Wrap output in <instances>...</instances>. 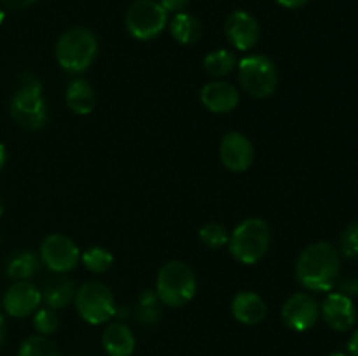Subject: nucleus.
<instances>
[{
  "label": "nucleus",
  "instance_id": "obj_10",
  "mask_svg": "<svg viewBox=\"0 0 358 356\" xmlns=\"http://www.w3.org/2000/svg\"><path fill=\"white\" fill-rule=\"evenodd\" d=\"M320 316V306L317 299L306 292L290 295L282 306V320L290 330L306 332L315 327Z\"/></svg>",
  "mask_w": 358,
  "mask_h": 356
},
{
  "label": "nucleus",
  "instance_id": "obj_14",
  "mask_svg": "<svg viewBox=\"0 0 358 356\" xmlns=\"http://www.w3.org/2000/svg\"><path fill=\"white\" fill-rule=\"evenodd\" d=\"M42 302L41 290L30 281H16L3 295V307L13 318L34 314Z\"/></svg>",
  "mask_w": 358,
  "mask_h": 356
},
{
  "label": "nucleus",
  "instance_id": "obj_20",
  "mask_svg": "<svg viewBox=\"0 0 358 356\" xmlns=\"http://www.w3.org/2000/svg\"><path fill=\"white\" fill-rule=\"evenodd\" d=\"M42 293V300L45 302V306L49 309H63V307L70 306V302L76 297V288H73L72 281L65 278H56L52 281H49L44 286V292Z\"/></svg>",
  "mask_w": 358,
  "mask_h": 356
},
{
  "label": "nucleus",
  "instance_id": "obj_5",
  "mask_svg": "<svg viewBox=\"0 0 358 356\" xmlns=\"http://www.w3.org/2000/svg\"><path fill=\"white\" fill-rule=\"evenodd\" d=\"M238 80L245 93L264 100L271 96L278 86V70L266 54H248L238 63Z\"/></svg>",
  "mask_w": 358,
  "mask_h": 356
},
{
  "label": "nucleus",
  "instance_id": "obj_32",
  "mask_svg": "<svg viewBox=\"0 0 358 356\" xmlns=\"http://www.w3.org/2000/svg\"><path fill=\"white\" fill-rule=\"evenodd\" d=\"M348 356H358V328L348 341Z\"/></svg>",
  "mask_w": 358,
  "mask_h": 356
},
{
  "label": "nucleus",
  "instance_id": "obj_17",
  "mask_svg": "<svg viewBox=\"0 0 358 356\" xmlns=\"http://www.w3.org/2000/svg\"><path fill=\"white\" fill-rule=\"evenodd\" d=\"M101 346L108 356H131L136 348V339L128 325L112 323L101 335Z\"/></svg>",
  "mask_w": 358,
  "mask_h": 356
},
{
  "label": "nucleus",
  "instance_id": "obj_24",
  "mask_svg": "<svg viewBox=\"0 0 358 356\" xmlns=\"http://www.w3.org/2000/svg\"><path fill=\"white\" fill-rule=\"evenodd\" d=\"M17 356H58L56 346L44 335H31L20 346Z\"/></svg>",
  "mask_w": 358,
  "mask_h": 356
},
{
  "label": "nucleus",
  "instance_id": "obj_19",
  "mask_svg": "<svg viewBox=\"0 0 358 356\" xmlns=\"http://www.w3.org/2000/svg\"><path fill=\"white\" fill-rule=\"evenodd\" d=\"M171 37L178 42V44H194L201 38L203 35V24L196 16L189 13H177L171 17L170 23Z\"/></svg>",
  "mask_w": 358,
  "mask_h": 356
},
{
  "label": "nucleus",
  "instance_id": "obj_4",
  "mask_svg": "<svg viewBox=\"0 0 358 356\" xmlns=\"http://www.w3.org/2000/svg\"><path fill=\"white\" fill-rule=\"evenodd\" d=\"M194 271L182 260H170L159 269L156 278V295L168 307H182L196 295Z\"/></svg>",
  "mask_w": 358,
  "mask_h": 356
},
{
  "label": "nucleus",
  "instance_id": "obj_23",
  "mask_svg": "<svg viewBox=\"0 0 358 356\" xmlns=\"http://www.w3.org/2000/svg\"><path fill=\"white\" fill-rule=\"evenodd\" d=\"M112 260H114V257L103 246H90L80 255V262H83L84 267L90 272H96V274L107 271L112 265Z\"/></svg>",
  "mask_w": 358,
  "mask_h": 356
},
{
  "label": "nucleus",
  "instance_id": "obj_16",
  "mask_svg": "<svg viewBox=\"0 0 358 356\" xmlns=\"http://www.w3.org/2000/svg\"><path fill=\"white\" fill-rule=\"evenodd\" d=\"M231 313L234 320L243 325H259L266 320L268 306L264 299L255 292H240L231 302Z\"/></svg>",
  "mask_w": 358,
  "mask_h": 356
},
{
  "label": "nucleus",
  "instance_id": "obj_30",
  "mask_svg": "<svg viewBox=\"0 0 358 356\" xmlns=\"http://www.w3.org/2000/svg\"><path fill=\"white\" fill-rule=\"evenodd\" d=\"M37 0H2V3L6 7H9V9L13 10H21V9H27V7H30L31 3H35Z\"/></svg>",
  "mask_w": 358,
  "mask_h": 356
},
{
  "label": "nucleus",
  "instance_id": "obj_36",
  "mask_svg": "<svg viewBox=\"0 0 358 356\" xmlns=\"http://www.w3.org/2000/svg\"><path fill=\"white\" fill-rule=\"evenodd\" d=\"M329 356H348V355H345V353H332V355Z\"/></svg>",
  "mask_w": 358,
  "mask_h": 356
},
{
  "label": "nucleus",
  "instance_id": "obj_15",
  "mask_svg": "<svg viewBox=\"0 0 358 356\" xmlns=\"http://www.w3.org/2000/svg\"><path fill=\"white\" fill-rule=\"evenodd\" d=\"M199 101L206 110L213 112V114H229L240 103V93L231 82L213 80L201 87Z\"/></svg>",
  "mask_w": 358,
  "mask_h": 356
},
{
  "label": "nucleus",
  "instance_id": "obj_13",
  "mask_svg": "<svg viewBox=\"0 0 358 356\" xmlns=\"http://www.w3.org/2000/svg\"><path fill=\"white\" fill-rule=\"evenodd\" d=\"M320 314L325 323L336 332H346L353 328L357 321V307L352 297L343 292L329 293L320 307Z\"/></svg>",
  "mask_w": 358,
  "mask_h": 356
},
{
  "label": "nucleus",
  "instance_id": "obj_3",
  "mask_svg": "<svg viewBox=\"0 0 358 356\" xmlns=\"http://www.w3.org/2000/svg\"><path fill=\"white\" fill-rule=\"evenodd\" d=\"M55 52L63 70L70 73H83L93 65L96 58L98 38L87 28H70L58 38Z\"/></svg>",
  "mask_w": 358,
  "mask_h": 356
},
{
  "label": "nucleus",
  "instance_id": "obj_35",
  "mask_svg": "<svg viewBox=\"0 0 358 356\" xmlns=\"http://www.w3.org/2000/svg\"><path fill=\"white\" fill-rule=\"evenodd\" d=\"M3 17H6V13H3V9H2V7H0V24H2Z\"/></svg>",
  "mask_w": 358,
  "mask_h": 356
},
{
  "label": "nucleus",
  "instance_id": "obj_33",
  "mask_svg": "<svg viewBox=\"0 0 358 356\" xmlns=\"http://www.w3.org/2000/svg\"><path fill=\"white\" fill-rule=\"evenodd\" d=\"M3 339H6V321H3L2 314H0V348L3 344Z\"/></svg>",
  "mask_w": 358,
  "mask_h": 356
},
{
  "label": "nucleus",
  "instance_id": "obj_37",
  "mask_svg": "<svg viewBox=\"0 0 358 356\" xmlns=\"http://www.w3.org/2000/svg\"><path fill=\"white\" fill-rule=\"evenodd\" d=\"M0 215H2V201H0Z\"/></svg>",
  "mask_w": 358,
  "mask_h": 356
},
{
  "label": "nucleus",
  "instance_id": "obj_12",
  "mask_svg": "<svg viewBox=\"0 0 358 356\" xmlns=\"http://www.w3.org/2000/svg\"><path fill=\"white\" fill-rule=\"evenodd\" d=\"M220 161L233 173H243L254 163V145L240 131H229L220 140Z\"/></svg>",
  "mask_w": 358,
  "mask_h": 356
},
{
  "label": "nucleus",
  "instance_id": "obj_9",
  "mask_svg": "<svg viewBox=\"0 0 358 356\" xmlns=\"http://www.w3.org/2000/svg\"><path fill=\"white\" fill-rule=\"evenodd\" d=\"M41 260L49 271L62 274L79 264L80 250L65 234H49L41 244Z\"/></svg>",
  "mask_w": 358,
  "mask_h": 356
},
{
  "label": "nucleus",
  "instance_id": "obj_31",
  "mask_svg": "<svg viewBox=\"0 0 358 356\" xmlns=\"http://www.w3.org/2000/svg\"><path fill=\"white\" fill-rule=\"evenodd\" d=\"M276 2L282 7H285V9H299V7L306 6L310 0H276Z\"/></svg>",
  "mask_w": 358,
  "mask_h": 356
},
{
  "label": "nucleus",
  "instance_id": "obj_11",
  "mask_svg": "<svg viewBox=\"0 0 358 356\" xmlns=\"http://www.w3.org/2000/svg\"><path fill=\"white\" fill-rule=\"evenodd\" d=\"M227 40L238 51H250L261 37V24L248 10L238 9L226 17L224 23Z\"/></svg>",
  "mask_w": 358,
  "mask_h": 356
},
{
  "label": "nucleus",
  "instance_id": "obj_7",
  "mask_svg": "<svg viewBox=\"0 0 358 356\" xmlns=\"http://www.w3.org/2000/svg\"><path fill=\"white\" fill-rule=\"evenodd\" d=\"M10 117L28 131H37L48 121V103L38 80L24 82L10 100Z\"/></svg>",
  "mask_w": 358,
  "mask_h": 356
},
{
  "label": "nucleus",
  "instance_id": "obj_2",
  "mask_svg": "<svg viewBox=\"0 0 358 356\" xmlns=\"http://www.w3.org/2000/svg\"><path fill=\"white\" fill-rule=\"evenodd\" d=\"M269 244H271L269 225L266 223V220L252 216L234 227L233 232L229 234L227 246H229L231 255L240 264L254 265L268 253Z\"/></svg>",
  "mask_w": 358,
  "mask_h": 356
},
{
  "label": "nucleus",
  "instance_id": "obj_26",
  "mask_svg": "<svg viewBox=\"0 0 358 356\" xmlns=\"http://www.w3.org/2000/svg\"><path fill=\"white\" fill-rule=\"evenodd\" d=\"M59 327V318L55 313V309H49V307H42L34 313V328L38 335H49L55 334Z\"/></svg>",
  "mask_w": 358,
  "mask_h": 356
},
{
  "label": "nucleus",
  "instance_id": "obj_21",
  "mask_svg": "<svg viewBox=\"0 0 358 356\" xmlns=\"http://www.w3.org/2000/svg\"><path fill=\"white\" fill-rule=\"evenodd\" d=\"M37 269L38 258L35 257L34 251L20 250L9 258L6 272L10 279H16V281H28L30 278H34Z\"/></svg>",
  "mask_w": 358,
  "mask_h": 356
},
{
  "label": "nucleus",
  "instance_id": "obj_1",
  "mask_svg": "<svg viewBox=\"0 0 358 356\" xmlns=\"http://www.w3.org/2000/svg\"><path fill=\"white\" fill-rule=\"evenodd\" d=\"M339 253L331 243H311L299 253L296 262V278L306 290L329 292L339 278Z\"/></svg>",
  "mask_w": 358,
  "mask_h": 356
},
{
  "label": "nucleus",
  "instance_id": "obj_6",
  "mask_svg": "<svg viewBox=\"0 0 358 356\" xmlns=\"http://www.w3.org/2000/svg\"><path fill=\"white\" fill-rule=\"evenodd\" d=\"M76 309L79 316L90 325H103L115 316L114 295L101 281H86L76 290Z\"/></svg>",
  "mask_w": 358,
  "mask_h": 356
},
{
  "label": "nucleus",
  "instance_id": "obj_25",
  "mask_svg": "<svg viewBox=\"0 0 358 356\" xmlns=\"http://www.w3.org/2000/svg\"><path fill=\"white\" fill-rule=\"evenodd\" d=\"M199 239L205 246L217 250V248H222L229 243V232L220 223L210 222L199 229Z\"/></svg>",
  "mask_w": 358,
  "mask_h": 356
},
{
  "label": "nucleus",
  "instance_id": "obj_34",
  "mask_svg": "<svg viewBox=\"0 0 358 356\" xmlns=\"http://www.w3.org/2000/svg\"><path fill=\"white\" fill-rule=\"evenodd\" d=\"M6 161H7V150H6V147H3V143H0V170L3 168Z\"/></svg>",
  "mask_w": 358,
  "mask_h": 356
},
{
  "label": "nucleus",
  "instance_id": "obj_18",
  "mask_svg": "<svg viewBox=\"0 0 358 356\" xmlns=\"http://www.w3.org/2000/svg\"><path fill=\"white\" fill-rule=\"evenodd\" d=\"M66 107L77 115H87L96 105V93L93 86L84 79H72L65 91Z\"/></svg>",
  "mask_w": 358,
  "mask_h": 356
},
{
  "label": "nucleus",
  "instance_id": "obj_27",
  "mask_svg": "<svg viewBox=\"0 0 358 356\" xmlns=\"http://www.w3.org/2000/svg\"><path fill=\"white\" fill-rule=\"evenodd\" d=\"M341 253L346 258L358 260V222L350 223L341 234Z\"/></svg>",
  "mask_w": 358,
  "mask_h": 356
},
{
  "label": "nucleus",
  "instance_id": "obj_22",
  "mask_svg": "<svg viewBox=\"0 0 358 356\" xmlns=\"http://www.w3.org/2000/svg\"><path fill=\"white\" fill-rule=\"evenodd\" d=\"M234 66H236V58L227 49H215V51L206 54L205 59H203V68H205V72L210 77H215V79L229 75L234 70Z\"/></svg>",
  "mask_w": 358,
  "mask_h": 356
},
{
  "label": "nucleus",
  "instance_id": "obj_29",
  "mask_svg": "<svg viewBox=\"0 0 358 356\" xmlns=\"http://www.w3.org/2000/svg\"><path fill=\"white\" fill-rule=\"evenodd\" d=\"M191 0H159V3L163 6V9L166 13H184L185 7L189 6Z\"/></svg>",
  "mask_w": 358,
  "mask_h": 356
},
{
  "label": "nucleus",
  "instance_id": "obj_28",
  "mask_svg": "<svg viewBox=\"0 0 358 356\" xmlns=\"http://www.w3.org/2000/svg\"><path fill=\"white\" fill-rule=\"evenodd\" d=\"M136 320L142 325H154L159 320V311L157 306H138L136 307Z\"/></svg>",
  "mask_w": 358,
  "mask_h": 356
},
{
  "label": "nucleus",
  "instance_id": "obj_8",
  "mask_svg": "<svg viewBox=\"0 0 358 356\" xmlns=\"http://www.w3.org/2000/svg\"><path fill=\"white\" fill-rule=\"evenodd\" d=\"M124 24L136 40H152L159 37L168 24V13L159 0H135L126 10Z\"/></svg>",
  "mask_w": 358,
  "mask_h": 356
}]
</instances>
